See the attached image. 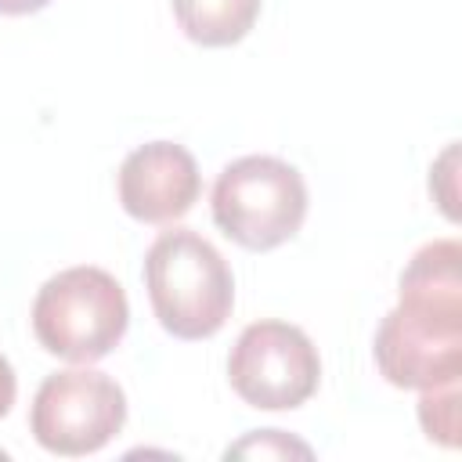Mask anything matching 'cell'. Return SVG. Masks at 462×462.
<instances>
[{
	"label": "cell",
	"instance_id": "cell-2",
	"mask_svg": "<svg viewBox=\"0 0 462 462\" xmlns=\"http://www.w3.org/2000/svg\"><path fill=\"white\" fill-rule=\"evenodd\" d=\"M126 325V292L105 267H65L51 274L32 300L36 343L72 365H94L108 357L123 343Z\"/></svg>",
	"mask_w": 462,
	"mask_h": 462
},
{
	"label": "cell",
	"instance_id": "cell-9",
	"mask_svg": "<svg viewBox=\"0 0 462 462\" xmlns=\"http://www.w3.org/2000/svg\"><path fill=\"white\" fill-rule=\"evenodd\" d=\"M173 18L191 43L231 47L256 25L260 0H173Z\"/></svg>",
	"mask_w": 462,
	"mask_h": 462
},
{
	"label": "cell",
	"instance_id": "cell-11",
	"mask_svg": "<svg viewBox=\"0 0 462 462\" xmlns=\"http://www.w3.org/2000/svg\"><path fill=\"white\" fill-rule=\"evenodd\" d=\"M231 455H274V458H285V455H300V458H310V448L303 440H292L285 437L282 430H253L245 440H238L235 448H227V458Z\"/></svg>",
	"mask_w": 462,
	"mask_h": 462
},
{
	"label": "cell",
	"instance_id": "cell-12",
	"mask_svg": "<svg viewBox=\"0 0 462 462\" xmlns=\"http://www.w3.org/2000/svg\"><path fill=\"white\" fill-rule=\"evenodd\" d=\"M455 159H458V148L448 144L440 152V159L433 162V170H430V191L437 195L448 220H458V209H455Z\"/></svg>",
	"mask_w": 462,
	"mask_h": 462
},
{
	"label": "cell",
	"instance_id": "cell-13",
	"mask_svg": "<svg viewBox=\"0 0 462 462\" xmlns=\"http://www.w3.org/2000/svg\"><path fill=\"white\" fill-rule=\"evenodd\" d=\"M14 397H18V375H14V368H11V361L0 354V419L11 411V404H14Z\"/></svg>",
	"mask_w": 462,
	"mask_h": 462
},
{
	"label": "cell",
	"instance_id": "cell-4",
	"mask_svg": "<svg viewBox=\"0 0 462 462\" xmlns=\"http://www.w3.org/2000/svg\"><path fill=\"white\" fill-rule=\"evenodd\" d=\"M123 386L90 365L47 375L29 408V433L43 451L61 458H83L101 451L123 430Z\"/></svg>",
	"mask_w": 462,
	"mask_h": 462
},
{
	"label": "cell",
	"instance_id": "cell-5",
	"mask_svg": "<svg viewBox=\"0 0 462 462\" xmlns=\"http://www.w3.org/2000/svg\"><path fill=\"white\" fill-rule=\"evenodd\" d=\"M231 390L260 411L300 408L321 383V357L300 325L263 318L238 332L227 354Z\"/></svg>",
	"mask_w": 462,
	"mask_h": 462
},
{
	"label": "cell",
	"instance_id": "cell-6",
	"mask_svg": "<svg viewBox=\"0 0 462 462\" xmlns=\"http://www.w3.org/2000/svg\"><path fill=\"white\" fill-rule=\"evenodd\" d=\"M379 375L401 390H430L462 375V318L397 303L372 343Z\"/></svg>",
	"mask_w": 462,
	"mask_h": 462
},
{
	"label": "cell",
	"instance_id": "cell-10",
	"mask_svg": "<svg viewBox=\"0 0 462 462\" xmlns=\"http://www.w3.org/2000/svg\"><path fill=\"white\" fill-rule=\"evenodd\" d=\"M419 426L440 448H458V379L419 390Z\"/></svg>",
	"mask_w": 462,
	"mask_h": 462
},
{
	"label": "cell",
	"instance_id": "cell-14",
	"mask_svg": "<svg viewBox=\"0 0 462 462\" xmlns=\"http://www.w3.org/2000/svg\"><path fill=\"white\" fill-rule=\"evenodd\" d=\"M51 0H0V14H36Z\"/></svg>",
	"mask_w": 462,
	"mask_h": 462
},
{
	"label": "cell",
	"instance_id": "cell-3",
	"mask_svg": "<svg viewBox=\"0 0 462 462\" xmlns=\"http://www.w3.org/2000/svg\"><path fill=\"white\" fill-rule=\"evenodd\" d=\"M209 209L235 245L271 253L303 227L307 180L278 155H242L217 173Z\"/></svg>",
	"mask_w": 462,
	"mask_h": 462
},
{
	"label": "cell",
	"instance_id": "cell-8",
	"mask_svg": "<svg viewBox=\"0 0 462 462\" xmlns=\"http://www.w3.org/2000/svg\"><path fill=\"white\" fill-rule=\"evenodd\" d=\"M397 303L462 318V245L458 238L426 242L397 278Z\"/></svg>",
	"mask_w": 462,
	"mask_h": 462
},
{
	"label": "cell",
	"instance_id": "cell-1",
	"mask_svg": "<svg viewBox=\"0 0 462 462\" xmlns=\"http://www.w3.org/2000/svg\"><path fill=\"white\" fill-rule=\"evenodd\" d=\"M144 289L173 339L217 336L235 307V274L220 249L191 227L162 231L144 253Z\"/></svg>",
	"mask_w": 462,
	"mask_h": 462
},
{
	"label": "cell",
	"instance_id": "cell-7",
	"mask_svg": "<svg viewBox=\"0 0 462 462\" xmlns=\"http://www.w3.org/2000/svg\"><path fill=\"white\" fill-rule=\"evenodd\" d=\"M119 206L141 224H173L202 195L195 155L177 141H148L134 148L116 177Z\"/></svg>",
	"mask_w": 462,
	"mask_h": 462
}]
</instances>
